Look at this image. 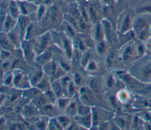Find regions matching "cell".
Here are the masks:
<instances>
[{
	"mask_svg": "<svg viewBox=\"0 0 151 130\" xmlns=\"http://www.w3.org/2000/svg\"><path fill=\"white\" fill-rule=\"evenodd\" d=\"M47 129L49 130H61L63 129L61 125L60 124L58 121L57 120L56 117H53L50 118L48 125Z\"/></svg>",
	"mask_w": 151,
	"mask_h": 130,
	"instance_id": "ee69618b",
	"label": "cell"
},
{
	"mask_svg": "<svg viewBox=\"0 0 151 130\" xmlns=\"http://www.w3.org/2000/svg\"><path fill=\"white\" fill-rule=\"evenodd\" d=\"M38 7L37 11L34 15H35L36 21H37L38 22L44 17V16L45 15V14L46 13L48 9L49 6H47L42 5V4H38Z\"/></svg>",
	"mask_w": 151,
	"mask_h": 130,
	"instance_id": "f6af8a7d",
	"label": "cell"
},
{
	"mask_svg": "<svg viewBox=\"0 0 151 130\" xmlns=\"http://www.w3.org/2000/svg\"><path fill=\"white\" fill-rule=\"evenodd\" d=\"M91 107H92L85 105L80 102L77 115H78L80 116H84V115H87L91 114Z\"/></svg>",
	"mask_w": 151,
	"mask_h": 130,
	"instance_id": "bcb514c9",
	"label": "cell"
},
{
	"mask_svg": "<svg viewBox=\"0 0 151 130\" xmlns=\"http://www.w3.org/2000/svg\"><path fill=\"white\" fill-rule=\"evenodd\" d=\"M113 122L118 129H125L127 126V124H130V121H128L127 118L122 115L113 116Z\"/></svg>",
	"mask_w": 151,
	"mask_h": 130,
	"instance_id": "e575fe53",
	"label": "cell"
},
{
	"mask_svg": "<svg viewBox=\"0 0 151 130\" xmlns=\"http://www.w3.org/2000/svg\"><path fill=\"white\" fill-rule=\"evenodd\" d=\"M43 93L44 94L45 97L47 98V99L48 100V101L50 103L55 105V103H56L58 97L55 95V94L53 93V91L51 90L45 91Z\"/></svg>",
	"mask_w": 151,
	"mask_h": 130,
	"instance_id": "9f6ffc18",
	"label": "cell"
},
{
	"mask_svg": "<svg viewBox=\"0 0 151 130\" xmlns=\"http://www.w3.org/2000/svg\"><path fill=\"white\" fill-rule=\"evenodd\" d=\"M99 2L96 0H91L87 6V11L90 22L94 24L100 21L101 14L103 12V8L99 6Z\"/></svg>",
	"mask_w": 151,
	"mask_h": 130,
	"instance_id": "8fae6325",
	"label": "cell"
},
{
	"mask_svg": "<svg viewBox=\"0 0 151 130\" xmlns=\"http://www.w3.org/2000/svg\"><path fill=\"white\" fill-rule=\"evenodd\" d=\"M135 13L130 10H123L117 18V30L119 33H126L133 30V22Z\"/></svg>",
	"mask_w": 151,
	"mask_h": 130,
	"instance_id": "277c9868",
	"label": "cell"
},
{
	"mask_svg": "<svg viewBox=\"0 0 151 130\" xmlns=\"http://www.w3.org/2000/svg\"><path fill=\"white\" fill-rule=\"evenodd\" d=\"M18 5L20 13L22 15L31 16L36 13L38 9V5L34 2L28 0H16Z\"/></svg>",
	"mask_w": 151,
	"mask_h": 130,
	"instance_id": "5bb4252c",
	"label": "cell"
},
{
	"mask_svg": "<svg viewBox=\"0 0 151 130\" xmlns=\"http://www.w3.org/2000/svg\"><path fill=\"white\" fill-rule=\"evenodd\" d=\"M57 66V62L54 59H52L50 62L42 66L41 67V69L44 74L48 76L50 79H52L55 74Z\"/></svg>",
	"mask_w": 151,
	"mask_h": 130,
	"instance_id": "7402d4cb",
	"label": "cell"
},
{
	"mask_svg": "<svg viewBox=\"0 0 151 130\" xmlns=\"http://www.w3.org/2000/svg\"><path fill=\"white\" fill-rule=\"evenodd\" d=\"M128 73L142 83L151 82V57L145 56L133 63L129 68Z\"/></svg>",
	"mask_w": 151,
	"mask_h": 130,
	"instance_id": "6da1fadb",
	"label": "cell"
},
{
	"mask_svg": "<svg viewBox=\"0 0 151 130\" xmlns=\"http://www.w3.org/2000/svg\"><path fill=\"white\" fill-rule=\"evenodd\" d=\"M116 96L121 104H126L130 99V93L126 89L120 90L116 93Z\"/></svg>",
	"mask_w": 151,
	"mask_h": 130,
	"instance_id": "f35d334b",
	"label": "cell"
},
{
	"mask_svg": "<svg viewBox=\"0 0 151 130\" xmlns=\"http://www.w3.org/2000/svg\"><path fill=\"white\" fill-rule=\"evenodd\" d=\"M73 120L80 125L84 129H91L93 127V119L91 114L80 116L78 115H76L73 118Z\"/></svg>",
	"mask_w": 151,
	"mask_h": 130,
	"instance_id": "ac0fdd59",
	"label": "cell"
},
{
	"mask_svg": "<svg viewBox=\"0 0 151 130\" xmlns=\"http://www.w3.org/2000/svg\"><path fill=\"white\" fill-rule=\"evenodd\" d=\"M51 90L58 98L64 96L63 90L59 79L51 80Z\"/></svg>",
	"mask_w": 151,
	"mask_h": 130,
	"instance_id": "d590c367",
	"label": "cell"
},
{
	"mask_svg": "<svg viewBox=\"0 0 151 130\" xmlns=\"http://www.w3.org/2000/svg\"><path fill=\"white\" fill-rule=\"evenodd\" d=\"M17 25V19L8 14L3 23L1 24V32L7 33L13 30Z\"/></svg>",
	"mask_w": 151,
	"mask_h": 130,
	"instance_id": "44dd1931",
	"label": "cell"
},
{
	"mask_svg": "<svg viewBox=\"0 0 151 130\" xmlns=\"http://www.w3.org/2000/svg\"><path fill=\"white\" fill-rule=\"evenodd\" d=\"M37 1H38V4H42L47 6H50L54 4L53 3L54 0H37Z\"/></svg>",
	"mask_w": 151,
	"mask_h": 130,
	"instance_id": "91938a15",
	"label": "cell"
},
{
	"mask_svg": "<svg viewBox=\"0 0 151 130\" xmlns=\"http://www.w3.org/2000/svg\"><path fill=\"white\" fill-rule=\"evenodd\" d=\"M56 118L63 129H67L71 123L73 122L71 118V117L65 114L63 115H58L56 116Z\"/></svg>",
	"mask_w": 151,
	"mask_h": 130,
	"instance_id": "ab89813d",
	"label": "cell"
},
{
	"mask_svg": "<svg viewBox=\"0 0 151 130\" xmlns=\"http://www.w3.org/2000/svg\"><path fill=\"white\" fill-rule=\"evenodd\" d=\"M76 87H77L74 83L73 80L69 84L67 90V96L70 98H73L76 95Z\"/></svg>",
	"mask_w": 151,
	"mask_h": 130,
	"instance_id": "db71d44e",
	"label": "cell"
},
{
	"mask_svg": "<svg viewBox=\"0 0 151 130\" xmlns=\"http://www.w3.org/2000/svg\"><path fill=\"white\" fill-rule=\"evenodd\" d=\"M87 85L97 95H102L104 93L105 90L103 79L99 77L96 76H89L87 79Z\"/></svg>",
	"mask_w": 151,
	"mask_h": 130,
	"instance_id": "9a60e30c",
	"label": "cell"
},
{
	"mask_svg": "<svg viewBox=\"0 0 151 130\" xmlns=\"http://www.w3.org/2000/svg\"><path fill=\"white\" fill-rule=\"evenodd\" d=\"M72 98H70L68 97L63 96L61 97H59L57 98V100L55 103V105L58 108V109L61 111H64L65 108L68 105L69 102H70Z\"/></svg>",
	"mask_w": 151,
	"mask_h": 130,
	"instance_id": "60d3db41",
	"label": "cell"
},
{
	"mask_svg": "<svg viewBox=\"0 0 151 130\" xmlns=\"http://www.w3.org/2000/svg\"><path fill=\"white\" fill-rule=\"evenodd\" d=\"M32 21V20H31V16L28 15H21L17 19V28L20 33L22 39H24V35L28 26Z\"/></svg>",
	"mask_w": 151,
	"mask_h": 130,
	"instance_id": "d6986e66",
	"label": "cell"
},
{
	"mask_svg": "<svg viewBox=\"0 0 151 130\" xmlns=\"http://www.w3.org/2000/svg\"><path fill=\"white\" fill-rule=\"evenodd\" d=\"M116 1H120V0H116Z\"/></svg>",
	"mask_w": 151,
	"mask_h": 130,
	"instance_id": "e7e4bbea",
	"label": "cell"
},
{
	"mask_svg": "<svg viewBox=\"0 0 151 130\" xmlns=\"http://www.w3.org/2000/svg\"><path fill=\"white\" fill-rule=\"evenodd\" d=\"M135 14L145 13L151 15V4H146L138 6L134 11Z\"/></svg>",
	"mask_w": 151,
	"mask_h": 130,
	"instance_id": "c3c4849f",
	"label": "cell"
},
{
	"mask_svg": "<svg viewBox=\"0 0 151 130\" xmlns=\"http://www.w3.org/2000/svg\"><path fill=\"white\" fill-rule=\"evenodd\" d=\"M91 59L90 54L88 53L87 51L84 52L79 64L80 67H81L84 70Z\"/></svg>",
	"mask_w": 151,
	"mask_h": 130,
	"instance_id": "816d5d0a",
	"label": "cell"
},
{
	"mask_svg": "<svg viewBox=\"0 0 151 130\" xmlns=\"http://www.w3.org/2000/svg\"><path fill=\"white\" fill-rule=\"evenodd\" d=\"M59 80H60V84H61L63 90L64 95V96L67 97V90L69 84L70 83V82L72 80V76H70L67 73L65 75L61 77L60 78H59Z\"/></svg>",
	"mask_w": 151,
	"mask_h": 130,
	"instance_id": "7bdbcfd3",
	"label": "cell"
},
{
	"mask_svg": "<svg viewBox=\"0 0 151 130\" xmlns=\"http://www.w3.org/2000/svg\"><path fill=\"white\" fill-rule=\"evenodd\" d=\"M90 34L95 43L106 40L104 28L100 21L93 24Z\"/></svg>",
	"mask_w": 151,
	"mask_h": 130,
	"instance_id": "e0dca14e",
	"label": "cell"
},
{
	"mask_svg": "<svg viewBox=\"0 0 151 130\" xmlns=\"http://www.w3.org/2000/svg\"><path fill=\"white\" fill-rule=\"evenodd\" d=\"M20 49L23 59L28 66H31L35 63L36 54L34 52L31 40L23 39Z\"/></svg>",
	"mask_w": 151,
	"mask_h": 130,
	"instance_id": "ba28073f",
	"label": "cell"
},
{
	"mask_svg": "<svg viewBox=\"0 0 151 130\" xmlns=\"http://www.w3.org/2000/svg\"><path fill=\"white\" fill-rule=\"evenodd\" d=\"M141 119L140 117H139L137 116H134L133 117L131 121H130V125L131 127L133 129H138L140 126L141 124H142V122H140V120Z\"/></svg>",
	"mask_w": 151,
	"mask_h": 130,
	"instance_id": "6f0895ef",
	"label": "cell"
},
{
	"mask_svg": "<svg viewBox=\"0 0 151 130\" xmlns=\"http://www.w3.org/2000/svg\"><path fill=\"white\" fill-rule=\"evenodd\" d=\"M0 44L1 49H4L6 50L14 52L15 48L9 37H8L7 33L1 32L0 35Z\"/></svg>",
	"mask_w": 151,
	"mask_h": 130,
	"instance_id": "d4e9b609",
	"label": "cell"
},
{
	"mask_svg": "<svg viewBox=\"0 0 151 130\" xmlns=\"http://www.w3.org/2000/svg\"><path fill=\"white\" fill-rule=\"evenodd\" d=\"M38 90L42 93H44L51 90V80L50 78L46 75H44L42 78L35 85Z\"/></svg>",
	"mask_w": 151,
	"mask_h": 130,
	"instance_id": "836d02e7",
	"label": "cell"
},
{
	"mask_svg": "<svg viewBox=\"0 0 151 130\" xmlns=\"http://www.w3.org/2000/svg\"><path fill=\"white\" fill-rule=\"evenodd\" d=\"M51 32L54 45L63 52L64 56L71 61L74 50L72 38L60 30L54 29Z\"/></svg>",
	"mask_w": 151,
	"mask_h": 130,
	"instance_id": "7a4b0ae2",
	"label": "cell"
},
{
	"mask_svg": "<svg viewBox=\"0 0 151 130\" xmlns=\"http://www.w3.org/2000/svg\"><path fill=\"white\" fill-rule=\"evenodd\" d=\"M100 22L104 28L106 40L108 42H111L113 39V38H112L113 36V29L111 22L107 19L104 18L100 20Z\"/></svg>",
	"mask_w": 151,
	"mask_h": 130,
	"instance_id": "484cf974",
	"label": "cell"
},
{
	"mask_svg": "<svg viewBox=\"0 0 151 130\" xmlns=\"http://www.w3.org/2000/svg\"><path fill=\"white\" fill-rule=\"evenodd\" d=\"M91 0H75V1L77 3L78 5H83L84 6L87 7L90 2Z\"/></svg>",
	"mask_w": 151,
	"mask_h": 130,
	"instance_id": "94428289",
	"label": "cell"
},
{
	"mask_svg": "<svg viewBox=\"0 0 151 130\" xmlns=\"http://www.w3.org/2000/svg\"><path fill=\"white\" fill-rule=\"evenodd\" d=\"M63 2H68V3H71V0H62Z\"/></svg>",
	"mask_w": 151,
	"mask_h": 130,
	"instance_id": "6125c7cd",
	"label": "cell"
},
{
	"mask_svg": "<svg viewBox=\"0 0 151 130\" xmlns=\"http://www.w3.org/2000/svg\"><path fill=\"white\" fill-rule=\"evenodd\" d=\"M50 47L36 56L35 63L38 66L42 67L53 59V53L52 52L50 49Z\"/></svg>",
	"mask_w": 151,
	"mask_h": 130,
	"instance_id": "ffe728a7",
	"label": "cell"
},
{
	"mask_svg": "<svg viewBox=\"0 0 151 130\" xmlns=\"http://www.w3.org/2000/svg\"><path fill=\"white\" fill-rule=\"evenodd\" d=\"M36 56L48 49L54 45L51 32L46 30L45 32L31 40Z\"/></svg>",
	"mask_w": 151,
	"mask_h": 130,
	"instance_id": "5b68a950",
	"label": "cell"
},
{
	"mask_svg": "<svg viewBox=\"0 0 151 130\" xmlns=\"http://www.w3.org/2000/svg\"><path fill=\"white\" fill-rule=\"evenodd\" d=\"M8 37H9L10 40H11L12 43L15 46V50L19 49L21 47V43L22 41V38L19 32L18 31L17 26L11 31L7 33Z\"/></svg>",
	"mask_w": 151,
	"mask_h": 130,
	"instance_id": "cb8c5ba5",
	"label": "cell"
},
{
	"mask_svg": "<svg viewBox=\"0 0 151 130\" xmlns=\"http://www.w3.org/2000/svg\"><path fill=\"white\" fill-rule=\"evenodd\" d=\"M116 54L114 52H110L105 58V65L109 69H113L117 59Z\"/></svg>",
	"mask_w": 151,
	"mask_h": 130,
	"instance_id": "b9f144b4",
	"label": "cell"
},
{
	"mask_svg": "<svg viewBox=\"0 0 151 130\" xmlns=\"http://www.w3.org/2000/svg\"><path fill=\"white\" fill-rule=\"evenodd\" d=\"M109 112L96 106L91 107V115L93 119V129H98L101 124L106 121H109L106 119L107 114Z\"/></svg>",
	"mask_w": 151,
	"mask_h": 130,
	"instance_id": "7c38bea8",
	"label": "cell"
},
{
	"mask_svg": "<svg viewBox=\"0 0 151 130\" xmlns=\"http://www.w3.org/2000/svg\"><path fill=\"white\" fill-rule=\"evenodd\" d=\"M71 76L72 80L77 87H80L82 86V84L84 82V77L83 74L80 72L78 71H74L71 75Z\"/></svg>",
	"mask_w": 151,
	"mask_h": 130,
	"instance_id": "7dc6e473",
	"label": "cell"
},
{
	"mask_svg": "<svg viewBox=\"0 0 151 130\" xmlns=\"http://www.w3.org/2000/svg\"><path fill=\"white\" fill-rule=\"evenodd\" d=\"M14 74L12 70L3 72L1 71V85L8 88H13Z\"/></svg>",
	"mask_w": 151,
	"mask_h": 130,
	"instance_id": "4316f807",
	"label": "cell"
},
{
	"mask_svg": "<svg viewBox=\"0 0 151 130\" xmlns=\"http://www.w3.org/2000/svg\"><path fill=\"white\" fill-rule=\"evenodd\" d=\"M79 102H80L79 100L78 101L77 100L72 98L70 102H69L68 105H67V107L65 108V109L63 111L64 114L71 118H73L76 115H77Z\"/></svg>",
	"mask_w": 151,
	"mask_h": 130,
	"instance_id": "f1b7e54d",
	"label": "cell"
},
{
	"mask_svg": "<svg viewBox=\"0 0 151 130\" xmlns=\"http://www.w3.org/2000/svg\"><path fill=\"white\" fill-rule=\"evenodd\" d=\"M7 126V122L5 119V117L4 115H1V121H0V127L1 129H5V128H6Z\"/></svg>",
	"mask_w": 151,
	"mask_h": 130,
	"instance_id": "680465c9",
	"label": "cell"
},
{
	"mask_svg": "<svg viewBox=\"0 0 151 130\" xmlns=\"http://www.w3.org/2000/svg\"><path fill=\"white\" fill-rule=\"evenodd\" d=\"M30 101L39 110V111L45 105L50 103L43 93L39 94L38 96H37L35 98H34Z\"/></svg>",
	"mask_w": 151,
	"mask_h": 130,
	"instance_id": "d6a6232c",
	"label": "cell"
},
{
	"mask_svg": "<svg viewBox=\"0 0 151 130\" xmlns=\"http://www.w3.org/2000/svg\"><path fill=\"white\" fill-rule=\"evenodd\" d=\"M83 54V52H82L77 49H74L72 57L71 59V63H74V64L75 63L80 64V61L82 57Z\"/></svg>",
	"mask_w": 151,
	"mask_h": 130,
	"instance_id": "f907efd6",
	"label": "cell"
},
{
	"mask_svg": "<svg viewBox=\"0 0 151 130\" xmlns=\"http://www.w3.org/2000/svg\"><path fill=\"white\" fill-rule=\"evenodd\" d=\"M8 12L10 16L17 19L21 15L19 8L16 0H9Z\"/></svg>",
	"mask_w": 151,
	"mask_h": 130,
	"instance_id": "4dcf8cb0",
	"label": "cell"
},
{
	"mask_svg": "<svg viewBox=\"0 0 151 130\" xmlns=\"http://www.w3.org/2000/svg\"><path fill=\"white\" fill-rule=\"evenodd\" d=\"M108 44L109 43L106 40H103L96 43L95 49L99 56H102L107 52Z\"/></svg>",
	"mask_w": 151,
	"mask_h": 130,
	"instance_id": "8d00e7d4",
	"label": "cell"
},
{
	"mask_svg": "<svg viewBox=\"0 0 151 130\" xmlns=\"http://www.w3.org/2000/svg\"><path fill=\"white\" fill-rule=\"evenodd\" d=\"M49 12L51 20V28L57 29L64 20V14L59 7L53 4L49 6Z\"/></svg>",
	"mask_w": 151,
	"mask_h": 130,
	"instance_id": "9c48e42d",
	"label": "cell"
},
{
	"mask_svg": "<svg viewBox=\"0 0 151 130\" xmlns=\"http://www.w3.org/2000/svg\"><path fill=\"white\" fill-rule=\"evenodd\" d=\"M41 93L42 92L37 87H31L22 91V97L30 101Z\"/></svg>",
	"mask_w": 151,
	"mask_h": 130,
	"instance_id": "f546056e",
	"label": "cell"
},
{
	"mask_svg": "<svg viewBox=\"0 0 151 130\" xmlns=\"http://www.w3.org/2000/svg\"><path fill=\"white\" fill-rule=\"evenodd\" d=\"M28 75L31 86L35 87L37 83L42 78L44 74L42 70L41 67V69L38 67H34Z\"/></svg>",
	"mask_w": 151,
	"mask_h": 130,
	"instance_id": "603a6c76",
	"label": "cell"
},
{
	"mask_svg": "<svg viewBox=\"0 0 151 130\" xmlns=\"http://www.w3.org/2000/svg\"><path fill=\"white\" fill-rule=\"evenodd\" d=\"M57 110H59L55 104L49 103L45 105L42 109L40 110V115L45 116L49 118L56 117Z\"/></svg>",
	"mask_w": 151,
	"mask_h": 130,
	"instance_id": "83f0119b",
	"label": "cell"
},
{
	"mask_svg": "<svg viewBox=\"0 0 151 130\" xmlns=\"http://www.w3.org/2000/svg\"><path fill=\"white\" fill-rule=\"evenodd\" d=\"M84 70L88 73H94L99 70V64L96 61L91 59Z\"/></svg>",
	"mask_w": 151,
	"mask_h": 130,
	"instance_id": "681fc988",
	"label": "cell"
},
{
	"mask_svg": "<svg viewBox=\"0 0 151 130\" xmlns=\"http://www.w3.org/2000/svg\"><path fill=\"white\" fill-rule=\"evenodd\" d=\"M139 56L136 49V42L132 40L122 45L119 54V60L124 65H131Z\"/></svg>",
	"mask_w": 151,
	"mask_h": 130,
	"instance_id": "3957f363",
	"label": "cell"
},
{
	"mask_svg": "<svg viewBox=\"0 0 151 130\" xmlns=\"http://www.w3.org/2000/svg\"><path fill=\"white\" fill-rule=\"evenodd\" d=\"M58 28H61V29L59 30L64 32L65 34H67L71 38L74 37L77 34V32L74 29V28L64 19Z\"/></svg>",
	"mask_w": 151,
	"mask_h": 130,
	"instance_id": "74e56055",
	"label": "cell"
},
{
	"mask_svg": "<svg viewBox=\"0 0 151 130\" xmlns=\"http://www.w3.org/2000/svg\"><path fill=\"white\" fill-rule=\"evenodd\" d=\"M150 84H151V82H150Z\"/></svg>",
	"mask_w": 151,
	"mask_h": 130,
	"instance_id": "03108f58",
	"label": "cell"
},
{
	"mask_svg": "<svg viewBox=\"0 0 151 130\" xmlns=\"http://www.w3.org/2000/svg\"><path fill=\"white\" fill-rule=\"evenodd\" d=\"M13 52L8 50H6L4 49H1V62L13 59Z\"/></svg>",
	"mask_w": 151,
	"mask_h": 130,
	"instance_id": "f5cc1de1",
	"label": "cell"
},
{
	"mask_svg": "<svg viewBox=\"0 0 151 130\" xmlns=\"http://www.w3.org/2000/svg\"><path fill=\"white\" fill-rule=\"evenodd\" d=\"M103 82L105 90H111L116 87L117 80L113 74L109 73L103 80Z\"/></svg>",
	"mask_w": 151,
	"mask_h": 130,
	"instance_id": "1f68e13d",
	"label": "cell"
},
{
	"mask_svg": "<svg viewBox=\"0 0 151 130\" xmlns=\"http://www.w3.org/2000/svg\"><path fill=\"white\" fill-rule=\"evenodd\" d=\"M40 115L39 110L31 101H28L22 108L20 115L26 121H29Z\"/></svg>",
	"mask_w": 151,
	"mask_h": 130,
	"instance_id": "2e32d148",
	"label": "cell"
},
{
	"mask_svg": "<svg viewBox=\"0 0 151 130\" xmlns=\"http://www.w3.org/2000/svg\"><path fill=\"white\" fill-rule=\"evenodd\" d=\"M67 61H70V60H68L65 57H62L61 59H60L57 62L59 66H60L67 73H68L71 69V66L70 64H69Z\"/></svg>",
	"mask_w": 151,
	"mask_h": 130,
	"instance_id": "11a10c76",
	"label": "cell"
},
{
	"mask_svg": "<svg viewBox=\"0 0 151 130\" xmlns=\"http://www.w3.org/2000/svg\"><path fill=\"white\" fill-rule=\"evenodd\" d=\"M28 1H31V2H34V1H37V0H28Z\"/></svg>",
	"mask_w": 151,
	"mask_h": 130,
	"instance_id": "be15d7a7",
	"label": "cell"
},
{
	"mask_svg": "<svg viewBox=\"0 0 151 130\" xmlns=\"http://www.w3.org/2000/svg\"><path fill=\"white\" fill-rule=\"evenodd\" d=\"M14 74L13 88L19 90H24L31 86L28 75L25 73L24 70L20 69L12 70Z\"/></svg>",
	"mask_w": 151,
	"mask_h": 130,
	"instance_id": "52a82bcc",
	"label": "cell"
},
{
	"mask_svg": "<svg viewBox=\"0 0 151 130\" xmlns=\"http://www.w3.org/2000/svg\"><path fill=\"white\" fill-rule=\"evenodd\" d=\"M78 97L80 102L90 106H96L99 100L96 94L87 85H82L77 90Z\"/></svg>",
	"mask_w": 151,
	"mask_h": 130,
	"instance_id": "8992f818",
	"label": "cell"
},
{
	"mask_svg": "<svg viewBox=\"0 0 151 130\" xmlns=\"http://www.w3.org/2000/svg\"><path fill=\"white\" fill-rule=\"evenodd\" d=\"M45 31L46 30L42 28L37 21L32 20L28 26L23 39L32 40Z\"/></svg>",
	"mask_w": 151,
	"mask_h": 130,
	"instance_id": "4fadbf2b",
	"label": "cell"
},
{
	"mask_svg": "<svg viewBox=\"0 0 151 130\" xmlns=\"http://www.w3.org/2000/svg\"><path fill=\"white\" fill-rule=\"evenodd\" d=\"M149 19H151V15L150 14H135L133 22V30L135 35L150 25L151 23H149Z\"/></svg>",
	"mask_w": 151,
	"mask_h": 130,
	"instance_id": "30bf717a",
	"label": "cell"
}]
</instances>
